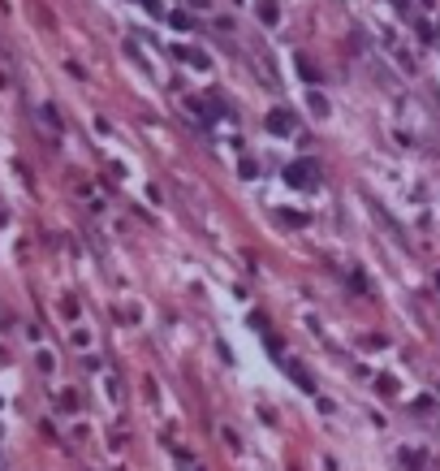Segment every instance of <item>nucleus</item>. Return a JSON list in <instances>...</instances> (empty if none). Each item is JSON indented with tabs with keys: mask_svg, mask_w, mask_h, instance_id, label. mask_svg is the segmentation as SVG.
Returning <instances> with one entry per match:
<instances>
[{
	"mask_svg": "<svg viewBox=\"0 0 440 471\" xmlns=\"http://www.w3.org/2000/svg\"><path fill=\"white\" fill-rule=\"evenodd\" d=\"M268 130H276V134H290V130H294L290 113H272V117H268Z\"/></svg>",
	"mask_w": 440,
	"mask_h": 471,
	"instance_id": "nucleus-1",
	"label": "nucleus"
}]
</instances>
